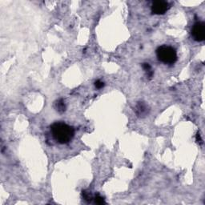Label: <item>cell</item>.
Instances as JSON below:
<instances>
[{"mask_svg": "<svg viewBox=\"0 0 205 205\" xmlns=\"http://www.w3.org/2000/svg\"><path fill=\"white\" fill-rule=\"evenodd\" d=\"M53 138L61 144H65L73 139L75 130L72 127L63 122H56L51 126Z\"/></svg>", "mask_w": 205, "mask_h": 205, "instance_id": "cell-1", "label": "cell"}, {"mask_svg": "<svg viewBox=\"0 0 205 205\" xmlns=\"http://www.w3.org/2000/svg\"><path fill=\"white\" fill-rule=\"evenodd\" d=\"M156 56L160 62L165 64H174L177 61L176 49L167 45H162L156 49Z\"/></svg>", "mask_w": 205, "mask_h": 205, "instance_id": "cell-2", "label": "cell"}, {"mask_svg": "<svg viewBox=\"0 0 205 205\" xmlns=\"http://www.w3.org/2000/svg\"><path fill=\"white\" fill-rule=\"evenodd\" d=\"M191 35L195 41L202 42L205 38V24L204 22L195 23L191 29Z\"/></svg>", "mask_w": 205, "mask_h": 205, "instance_id": "cell-3", "label": "cell"}, {"mask_svg": "<svg viewBox=\"0 0 205 205\" xmlns=\"http://www.w3.org/2000/svg\"><path fill=\"white\" fill-rule=\"evenodd\" d=\"M170 5L166 1H155L152 5V11L155 14H165L169 9Z\"/></svg>", "mask_w": 205, "mask_h": 205, "instance_id": "cell-4", "label": "cell"}, {"mask_svg": "<svg viewBox=\"0 0 205 205\" xmlns=\"http://www.w3.org/2000/svg\"><path fill=\"white\" fill-rule=\"evenodd\" d=\"M136 115L139 117H143L148 113V108L143 102H139L136 107Z\"/></svg>", "mask_w": 205, "mask_h": 205, "instance_id": "cell-5", "label": "cell"}, {"mask_svg": "<svg viewBox=\"0 0 205 205\" xmlns=\"http://www.w3.org/2000/svg\"><path fill=\"white\" fill-rule=\"evenodd\" d=\"M56 108L59 112H63L66 110V106L63 99H59L56 103Z\"/></svg>", "mask_w": 205, "mask_h": 205, "instance_id": "cell-6", "label": "cell"}, {"mask_svg": "<svg viewBox=\"0 0 205 205\" xmlns=\"http://www.w3.org/2000/svg\"><path fill=\"white\" fill-rule=\"evenodd\" d=\"M94 200H95V203L97 204H106V202H105L104 197H102L99 194H97L95 196Z\"/></svg>", "mask_w": 205, "mask_h": 205, "instance_id": "cell-7", "label": "cell"}, {"mask_svg": "<svg viewBox=\"0 0 205 205\" xmlns=\"http://www.w3.org/2000/svg\"><path fill=\"white\" fill-rule=\"evenodd\" d=\"M82 195H83V197H84V199L85 200H87V201L88 202H91L92 200H93V197H92V195H91V193H89V192H86L85 191H83V193H82Z\"/></svg>", "mask_w": 205, "mask_h": 205, "instance_id": "cell-8", "label": "cell"}, {"mask_svg": "<svg viewBox=\"0 0 205 205\" xmlns=\"http://www.w3.org/2000/svg\"><path fill=\"white\" fill-rule=\"evenodd\" d=\"M142 67H143V69L145 70L146 71H147V72L149 73L150 77H151V76H152V75L153 71H152V67H151V66H150L149 63H143Z\"/></svg>", "mask_w": 205, "mask_h": 205, "instance_id": "cell-9", "label": "cell"}, {"mask_svg": "<svg viewBox=\"0 0 205 205\" xmlns=\"http://www.w3.org/2000/svg\"><path fill=\"white\" fill-rule=\"evenodd\" d=\"M95 87L98 88V89H101V88H103V87H104V83L102 82L101 80H98L95 82Z\"/></svg>", "mask_w": 205, "mask_h": 205, "instance_id": "cell-10", "label": "cell"}, {"mask_svg": "<svg viewBox=\"0 0 205 205\" xmlns=\"http://www.w3.org/2000/svg\"><path fill=\"white\" fill-rule=\"evenodd\" d=\"M196 140H197L198 142L202 143V139H201V138H200V135L199 134V132L197 133V135H196Z\"/></svg>", "mask_w": 205, "mask_h": 205, "instance_id": "cell-11", "label": "cell"}]
</instances>
